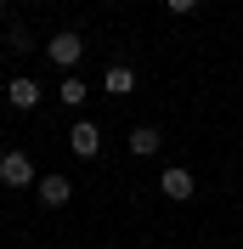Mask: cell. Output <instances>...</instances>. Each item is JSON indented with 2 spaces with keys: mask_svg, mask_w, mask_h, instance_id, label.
Returning a JSON list of instances; mask_svg holds the SVG:
<instances>
[{
  "mask_svg": "<svg viewBox=\"0 0 243 249\" xmlns=\"http://www.w3.org/2000/svg\"><path fill=\"white\" fill-rule=\"evenodd\" d=\"M0 181L6 187H40V170H34V159L29 153H0Z\"/></svg>",
  "mask_w": 243,
  "mask_h": 249,
  "instance_id": "6da1fadb",
  "label": "cell"
},
{
  "mask_svg": "<svg viewBox=\"0 0 243 249\" xmlns=\"http://www.w3.org/2000/svg\"><path fill=\"white\" fill-rule=\"evenodd\" d=\"M158 193H164V198H175V204H187L198 193V181H192V170H181V164H170L164 176H158Z\"/></svg>",
  "mask_w": 243,
  "mask_h": 249,
  "instance_id": "3957f363",
  "label": "cell"
},
{
  "mask_svg": "<svg viewBox=\"0 0 243 249\" xmlns=\"http://www.w3.org/2000/svg\"><path fill=\"white\" fill-rule=\"evenodd\" d=\"M107 96H130L136 91V68H130V62H107Z\"/></svg>",
  "mask_w": 243,
  "mask_h": 249,
  "instance_id": "52a82bcc",
  "label": "cell"
},
{
  "mask_svg": "<svg viewBox=\"0 0 243 249\" xmlns=\"http://www.w3.org/2000/svg\"><path fill=\"white\" fill-rule=\"evenodd\" d=\"M46 51H51V62H57V68H74V62L85 57V40H79L74 29H62V34H51V46H46Z\"/></svg>",
  "mask_w": 243,
  "mask_h": 249,
  "instance_id": "7a4b0ae2",
  "label": "cell"
},
{
  "mask_svg": "<svg viewBox=\"0 0 243 249\" xmlns=\"http://www.w3.org/2000/svg\"><path fill=\"white\" fill-rule=\"evenodd\" d=\"M34 193H40V204H46V210H62V204L74 198V181H68V176H40V187H34Z\"/></svg>",
  "mask_w": 243,
  "mask_h": 249,
  "instance_id": "277c9868",
  "label": "cell"
},
{
  "mask_svg": "<svg viewBox=\"0 0 243 249\" xmlns=\"http://www.w3.org/2000/svg\"><path fill=\"white\" fill-rule=\"evenodd\" d=\"M6 102H12V108H23V113H29V108H40V85H34L29 74H17L12 85H6Z\"/></svg>",
  "mask_w": 243,
  "mask_h": 249,
  "instance_id": "8992f818",
  "label": "cell"
},
{
  "mask_svg": "<svg viewBox=\"0 0 243 249\" xmlns=\"http://www.w3.org/2000/svg\"><path fill=\"white\" fill-rule=\"evenodd\" d=\"M0 46H6V34H0Z\"/></svg>",
  "mask_w": 243,
  "mask_h": 249,
  "instance_id": "4fadbf2b",
  "label": "cell"
},
{
  "mask_svg": "<svg viewBox=\"0 0 243 249\" xmlns=\"http://www.w3.org/2000/svg\"><path fill=\"white\" fill-rule=\"evenodd\" d=\"M158 147H164V136H158V130H153V124H136V130H130V153H141V159H153V153H158Z\"/></svg>",
  "mask_w": 243,
  "mask_h": 249,
  "instance_id": "ba28073f",
  "label": "cell"
},
{
  "mask_svg": "<svg viewBox=\"0 0 243 249\" xmlns=\"http://www.w3.org/2000/svg\"><path fill=\"white\" fill-rule=\"evenodd\" d=\"M0 17H6V0H0Z\"/></svg>",
  "mask_w": 243,
  "mask_h": 249,
  "instance_id": "7c38bea8",
  "label": "cell"
},
{
  "mask_svg": "<svg viewBox=\"0 0 243 249\" xmlns=\"http://www.w3.org/2000/svg\"><path fill=\"white\" fill-rule=\"evenodd\" d=\"M6 46H12V51H29V46H34V34H29V29H23V23H17V29H12V34H6Z\"/></svg>",
  "mask_w": 243,
  "mask_h": 249,
  "instance_id": "30bf717a",
  "label": "cell"
},
{
  "mask_svg": "<svg viewBox=\"0 0 243 249\" xmlns=\"http://www.w3.org/2000/svg\"><path fill=\"white\" fill-rule=\"evenodd\" d=\"M68 147H74L79 159H96V153H102V130H96L91 119H79V124H74V136H68Z\"/></svg>",
  "mask_w": 243,
  "mask_h": 249,
  "instance_id": "5b68a950",
  "label": "cell"
},
{
  "mask_svg": "<svg viewBox=\"0 0 243 249\" xmlns=\"http://www.w3.org/2000/svg\"><path fill=\"white\" fill-rule=\"evenodd\" d=\"M192 6H198V0H170V12H192Z\"/></svg>",
  "mask_w": 243,
  "mask_h": 249,
  "instance_id": "8fae6325",
  "label": "cell"
},
{
  "mask_svg": "<svg viewBox=\"0 0 243 249\" xmlns=\"http://www.w3.org/2000/svg\"><path fill=\"white\" fill-rule=\"evenodd\" d=\"M79 102H85V79L62 74V108H79Z\"/></svg>",
  "mask_w": 243,
  "mask_h": 249,
  "instance_id": "9c48e42d",
  "label": "cell"
}]
</instances>
